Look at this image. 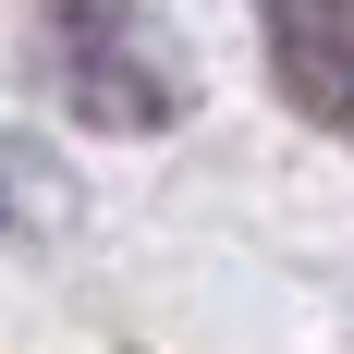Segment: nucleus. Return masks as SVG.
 Listing matches in <instances>:
<instances>
[{
	"mask_svg": "<svg viewBox=\"0 0 354 354\" xmlns=\"http://www.w3.org/2000/svg\"><path fill=\"white\" fill-rule=\"evenodd\" d=\"M49 86L98 135H159L183 122V49L147 0H49Z\"/></svg>",
	"mask_w": 354,
	"mask_h": 354,
	"instance_id": "nucleus-1",
	"label": "nucleus"
},
{
	"mask_svg": "<svg viewBox=\"0 0 354 354\" xmlns=\"http://www.w3.org/2000/svg\"><path fill=\"white\" fill-rule=\"evenodd\" d=\"M257 37H269V86L306 122L354 135V0H257Z\"/></svg>",
	"mask_w": 354,
	"mask_h": 354,
	"instance_id": "nucleus-2",
	"label": "nucleus"
}]
</instances>
